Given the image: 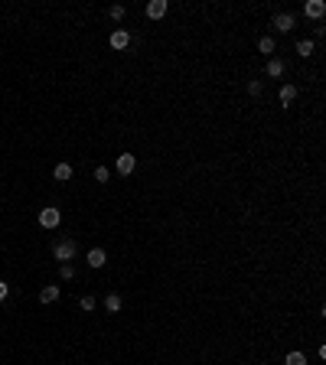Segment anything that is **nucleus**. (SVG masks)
I'll return each instance as SVG.
<instances>
[{
    "label": "nucleus",
    "mask_w": 326,
    "mask_h": 365,
    "mask_svg": "<svg viewBox=\"0 0 326 365\" xmlns=\"http://www.w3.org/2000/svg\"><path fill=\"white\" fill-rule=\"evenodd\" d=\"M297 52H300L303 59H307V56H313V43H310V39H300V43H297Z\"/></svg>",
    "instance_id": "nucleus-15"
},
{
    "label": "nucleus",
    "mask_w": 326,
    "mask_h": 365,
    "mask_svg": "<svg viewBox=\"0 0 326 365\" xmlns=\"http://www.w3.org/2000/svg\"><path fill=\"white\" fill-rule=\"evenodd\" d=\"M258 49L265 52V56H271V52H274V39H271V36H265V39L258 43Z\"/></svg>",
    "instance_id": "nucleus-16"
},
{
    "label": "nucleus",
    "mask_w": 326,
    "mask_h": 365,
    "mask_svg": "<svg viewBox=\"0 0 326 365\" xmlns=\"http://www.w3.org/2000/svg\"><path fill=\"white\" fill-rule=\"evenodd\" d=\"M108 176H111L108 167H98V170H95V180H98V183H108Z\"/></svg>",
    "instance_id": "nucleus-19"
},
{
    "label": "nucleus",
    "mask_w": 326,
    "mask_h": 365,
    "mask_svg": "<svg viewBox=\"0 0 326 365\" xmlns=\"http://www.w3.org/2000/svg\"><path fill=\"white\" fill-rule=\"evenodd\" d=\"M303 13H307L310 20H320L326 13V4H323V0H307V4H303Z\"/></svg>",
    "instance_id": "nucleus-4"
},
{
    "label": "nucleus",
    "mask_w": 326,
    "mask_h": 365,
    "mask_svg": "<svg viewBox=\"0 0 326 365\" xmlns=\"http://www.w3.org/2000/svg\"><path fill=\"white\" fill-rule=\"evenodd\" d=\"M147 17L150 20H163L166 17V0H150L147 4Z\"/></svg>",
    "instance_id": "nucleus-5"
},
{
    "label": "nucleus",
    "mask_w": 326,
    "mask_h": 365,
    "mask_svg": "<svg viewBox=\"0 0 326 365\" xmlns=\"http://www.w3.org/2000/svg\"><path fill=\"white\" fill-rule=\"evenodd\" d=\"M111 46H114V49H127L131 46V33L127 30H114L111 33Z\"/></svg>",
    "instance_id": "nucleus-6"
},
{
    "label": "nucleus",
    "mask_w": 326,
    "mask_h": 365,
    "mask_svg": "<svg viewBox=\"0 0 326 365\" xmlns=\"http://www.w3.org/2000/svg\"><path fill=\"white\" fill-rule=\"evenodd\" d=\"M108 17H111V20H124V7H121V4H114V7L108 10Z\"/></svg>",
    "instance_id": "nucleus-18"
},
{
    "label": "nucleus",
    "mask_w": 326,
    "mask_h": 365,
    "mask_svg": "<svg viewBox=\"0 0 326 365\" xmlns=\"http://www.w3.org/2000/svg\"><path fill=\"white\" fill-rule=\"evenodd\" d=\"M121 307H124L121 294H108V297H105V310H108V313H121Z\"/></svg>",
    "instance_id": "nucleus-9"
},
{
    "label": "nucleus",
    "mask_w": 326,
    "mask_h": 365,
    "mask_svg": "<svg viewBox=\"0 0 326 365\" xmlns=\"http://www.w3.org/2000/svg\"><path fill=\"white\" fill-rule=\"evenodd\" d=\"M294 98H297V88L294 85H281V105L290 108V105H294Z\"/></svg>",
    "instance_id": "nucleus-10"
},
{
    "label": "nucleus",
    "mask_w": 326,
    "mask_h": 365,
    "mask_svg": "<svg viewBox=\"0 0 326 365\" xmlns=\"http://www.w3.org/2000/svg\"><path fill=\"white\" fill-rule=\"evenodd\" d=\"M59 300V287H43L39 290V304H55Z\"/></svg>",
    "instance_id": "nucleus-12"
},
{
    "label": "nucleus",
    "mask_w": 326,
    "mask_h": 365,
    "mask_svg": "<svg viewBox=\"0 0 326 365\" xmlns=\"http://www.w3.org/2000/svg\"><path fill=\"white\" fill-rule=\"evenodd\" d=\"M274 26L281 33H290V30H294V17H290V13H277V17H274Z\"/></svg>",
    "instance_id": "nucleus-8"
},
{
    "label": "nucleus",
    "mask_w": 326,
    "mask_h": 365,
    "mask_svg": "<svg viewBox=\"0 0 326 365\" xmlns=\"http://www.w3.org/2000/svg\"><path fill=\"white\" fill-rule=\"evenodd\" d=\"M7 294H10V284H7V280H0V304L7 300Z\"/></svg>",
    "instance_id": "nucleus-22"
},
{
    "label": "nucleus",
    "mask_w": 326,
    "mask_h": 365,
    "mask_svg": "<svg viewBox=\"0 0 326 365\" xmlns=\"http://www.w3.org/2000/svg\"><path fill=\"white\" fill-rule=\"evenodd\" d=\"M59 222H62L59 209H43V212H39V225H43V229H55Z\"/></svg>",
    "instance_id": "nucleus-2"
},
{
    "label": "nucleus",
    "mask_w": 326,
    "mask_h": 365,
    "mask_svg": "<svg viewBox=\"0 0 326 365\" xmlns=\"http://www.w3.org/2000/svg\"><path fill=\"white\" fill-rule=\"evenodd\" d=\"M248 95H254V98L261 95V82H258V79H251V82H248Z\"/></svg>",
    "instance_id": "nucleus-21"
},
{
    "label": "nucleus",
    "mask_w": 326,
    "mask_h": 365,
    "mask_svg": "<svg viewBox=\"0 0 326 365\" xmlns=\"http://www.w3.org/2000/svg\"><path fill=\"white\" fill-rule=\"evenodd\" d=\"M105 264H108V254L101 248H92L88 251V267H105Z\"/></svg>",
    "instance_id": "nucleus-7"
},
{
    "label": "nucleus",
    "mask_w": 326,
    "mask_h": 365,
    "mask_svg": "<svg viewBox=\"0 0 326 365\" xmlns=\"http://www.w3.org/2000/svg\"><path fill=\"white\" fill-rule=\"evenodd\" d=\"M59 274H62V280H75V267H72V264H62Z\"/></svg>",
    "instance_id": "nucleus-17"
},
{
    "label": "nucleus",
    "mask_w": 326,
    "mask_h": 365,
    "mask_svg": "<svg viewBox=\"0 0 326 365\" xmlns=\"http://www.w3.org/2000/svg\"><path fill=\"white\" fill-rule=\"evenodd\" d=\"M284 72H287V65H284V59H271V62H268V75H271V79H281Z\"/></svg>",
    "instance_id": "nucleus-11"
},
{
    "label": "nucleus",
    "mask_w": 326,
    "mask_h": 365,
    "mask_svg": "<svg viewBox=\"0 0 326 365\" xmlns=\"http://www.w3.org/2000/svg\"><path fill=\"white\" fill-rule=\"evenodd\" d=\"M134 154H121V157H117V163H114V167H117V173H121V176H131V173H134Z\"/></svg>",
    "instance_id": "nucleus-3"
},
{
    "label": "nucleus",
    "mask_w": 326,
    "mask_h": 365,
    "mask_svg": "<svg viewBox=\"0 0 326 365\" xmlns=\"http://www.w3.org/2000/svg\"><path fill=\"white\" fill-rule=\"evenodd\" d=\"M79 307H82V310H95L98 304H95V297H88V294H85V297L79 300Z\"/></svg>",
    "instance_id": "nucleus-20"
},
{
    "label": "nucleus",
    "mask_w": 326,
    "mask_h": 365,
    "mask_svg": "<svg viewBox=\"0 0 326 365\" xmlns=\"http://www.w3.org/2000/svg\"><path fill=\"white\" fill-rule=\"evenodd\" d=\"M52 176H55V180H59V183H66V180H72V167H69V163H59V167H55V170H52Z\"/></svg>",
    "instance_id": "nucleus-13"
},
{
    "label": "nucleus",
    "mask_w": 326,
    "mask_h": 365,
    "mask_svg": "<svg viewBox=\"0 0 326 365\" xmlns=\"http://www.w3.org/2000/svg\"><path fill=\"white\" fill-rule=\"evenodd\" d=\"M52 254H55V261H62V264H69V261L75 258V242L72 238H66V242H59L52 248Z\"/></svg>",
    "instance_id": "nucleus-1"
},
{
    "label": "nucleus",
    "mask_w": 326,
    "mask_h": 365,
    "mask_svg": "<svg viewBox=\"0 0 326 365\" xmlns=\"http://www.w3.org/2000/svg\"><path fill=\"white\" fill-rule=\"evenodd\" d=\"M284 365H307V355H303V352H287Z\"/></svg>",
    "instance_id": "nucleus-14"
}]
</instances>
